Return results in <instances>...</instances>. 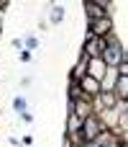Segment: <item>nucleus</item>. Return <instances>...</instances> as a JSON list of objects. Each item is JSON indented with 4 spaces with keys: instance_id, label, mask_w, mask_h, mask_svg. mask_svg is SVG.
Instances as JSON below:
<instances>
[{
    "instance_id": "obj_2",
    "label": "nucleus",
    "mask_w": 128,
    "mask_h": 147,
    "mask_svg": "<svg viewBox=\"0 0 128 147\" xmlns=\"http://www.w3.org/2000/svg\"><path fill=\"white\" fill-rule=\"evenodd\" d=\"M121 59V49L115 47V44H105V49H103V62L105 65H115Z\"/></svg>"
},
{
    "instance_id": "obj_5",
    "label": "nucleus",
    "mask_w": 128,
    "mask_h": 147,
    "mask_svg": "<svg viewBox=\"0 0 128 147\" xmlns=\"http://www.w3.org/2000/svg\"><path fill=\"white\" fill-rule=\"evenodd\" d=\"M103 49H105V44H103L97 36H92V39L87 41V54H90V57H95V54H97V52H103Z\"/></svg>"
},
{
    "instance_id": "obj_6",
    "label": "nucleus",
    "mask_w": 128,
    "mask_h": 147,
    "mask_svg": "<svg viewBox=\"0 0 128 147\" xmlns=\"http://www.w3.org/2000/svg\"><path fill=\"white\" fill-rule=\"evenodd\" d=\"M103 10H105V8H100V5H95V3H87V13H90L92 18H105Z\"/></svg>"
},
{
    "instance_id": "obj_7",
    "label": "nucleus",
    "mask_w": 128,
    "mask_h": 147,
    "mask_svg": "<svg viewBox=\"0 0 128 147\" xmlns=\"http://www.w3.org/2000/svg\"><path fill=\"white\" fill-rule=\"evenodd\" d=\"M82 88H85L87 93H97V80L87 75V78H85V83H82Z\"/></svg>"
},
{
    "instance_id": "obj_9",
    "label": "nucleus",
    "mask_w": 128,
    "mask_h": 147,
    "mask_svg": "<svg viewBox=\"0 0 128 147\" xmlns=\"http://www.w3.org/2000/svg\"><path fill=\"white\" fill-rule=\"evenodd\" d=\"M118 147H128V145H118Z\"/></svg>"
},
{
    "instance_id": "obj_8",
    "label": "nucleus",
    "mask_w": 128,
    "mask_h": 147,
    "mask_svg": "<svg viewBox=\"0 0 128 147\" xmlns=\"http://www.w3.org/2000/svg\"><path fill=\"white\" fill-rule=\"evenodd\" d=\"M118 93L128 98V75H121V80H118Z\"/></svg>"
},
{
    "instance_id": "obj_4",
    "label": "nucleus",
    "mask_w": 128,
    "mask_h": 147,
    "mask_svg": "<svg viewBox=\"0 0 128 147\" xmlns=\"http://www.w3.org/2000/svg\"><path fill=\"white\" fill-rule=\"evenodd\" d=\"M92 31L95 34H108L110 31V21L108 18H92Z\"/></svg>"
},
{
    "instance_id": "obj_3",
    "label": "nucleus",
    "mask_w": 128,
    "mask_h": 147,
    "mask_svg": "<svg viewBox=\"0 0 128 147\" xmlns=\"http://www.w3.org/2000/svg\"><path fill=\"white\" fill-rule=\"evenodd\" d=\"M90 78H95V80L105 78V62H100V59H92V62H90Z\"/></svg>"
},
{
    "instance_id": "obj_1",
    "label": "nucleus",
    "mask_w": 128,
    "mask_h": 147,
    "mask_svg": "<svg viewBox=\"0 0 128 147\" xmlns=\"http://www.w3.org/2000/svg\"><path fill=\"white\" fill-rule=\"evenodd\" d=\"M97 134H100V124H97V119L87 116V119H85V132H82V137L90 142V140H95Z\"/></svg>"
}]
</instances>
